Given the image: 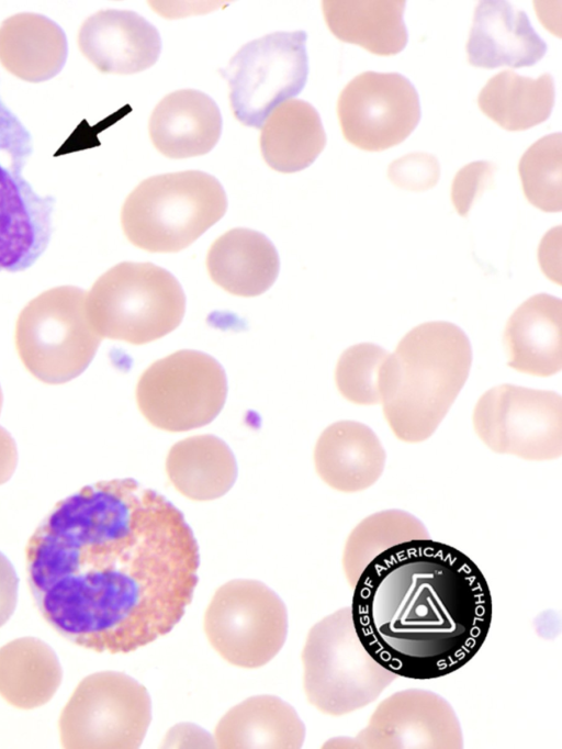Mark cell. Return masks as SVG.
I'll return each instance as SVG.
<instances>
[{
  "label": "cell",
  "mask_w": 562,
  "mask_h": 749,
  "mask_svg": "<svg viewBox=\"0 0 562 749\" xmlns=\"http://www.w3.org/2000/svg\"><path fill=\"white\" fill-rule=\"evenodd\" d=\"M503 343L507 365L520 372L549 377L562 369V301L538 293L508 318Z\"/></svg>",
  "instance_id": "18"
},
{
  "label": "cell",
  "mask_w": 562,
  "mask_h": 749,
  "mask_svg": "<svg viewBox=\"0 0 562 749\" xmlns=\"http://www.w3.org/2000/svg\"><path fill=\"white\" fill-rule=\"evenodd\" d=\"M306 33L274 32L241 46L220 72L229 87L235 118L261 127L283 101L304 88L308 75Z\"/></svg>",
  "instance_id": "12"
},
{
  "label": "cell",
  "mask_w": 562,
  "mask_h": 749,
  "mask_svg": "<svg viewBox=\"0 0 562 749\" xmlns=\"http://www.w3.org/2000/svg\"><path fill=\"white\" fill-rule=\"evenodd\" d=\"M495 165L477 160L462 167L453 178L451 200L461 216H467L473 202L492 183Z\"/></svg>",
  "instance_id": "33"
},
{
  "label": "cell",
  "mask_w": 562,
  "mask_h": 749,
  "mask_svg": "<svg viewBox=\"0 0 562 749\" xmlns=\"http://www.w3.org/2000/svg\"><path fill=\"white\" fill-rule=\"evenodd\" d=\"M204 630L222 658L243 668L269 662L288 633L283 601L257 580L235 579L214 593L204 615Z\"/></svg>",
  "instance_id": "11"
},
{
  "label": "cell",
  "mask_w": 562,
  "mask_h": 749,
  "mask_svg": "<svg viewBox=\"0 0 562 749\" xmlns=\"http://www.w3.org/2000/svg\"><path fill=\"white\" fill-rule=\"evenodd\" d=\"M173 487L195 501H210L229 491L237 478V462L228 445L206 434L176 443L166 459Z\"/></svg>",
  "instance_id": "25"
},
{
  "label": "cell",
  "mask_w": 562,
  "mask_h": 749,
  "mask_svg": "<svg viewBox=\"0 0 562 749\" xmlns=\"http://www.w3.org/2000/svg\"><path fill=\"white\" fill-rule=\"evenodd\" d=\"M351 619L368 653L396 677L431 680L467 664L484 644L492 596L477 566L429 538L396 544L360 572Z\"/></svg>",
  "instance_id": "2"
},
{
  "label": "cell",
  "mask_w": 562,
  "mask_h": 749,
  "mask_svg": "<svg viewBox=\"0 0 562 749\" xmlns=\"http://www.w3.org/2000/svg\"><path fill=\"white\" fill-rule=\"evenodd\" d=\"M87 292L75 286L52 288L30 301L15 327V345L25 368L38 380L59 384L81 374L102 337L86 309Z\"/></svg>",
  "instance_id": "7"
},
{
  "label": "cell",
  "mask_w": 562,
  "mask_h": 749,
  "mask_svg": "<svg viewBox=\"0 0 562 749\" xmlns=\"http://www.w3.org/2000/svg\"><path fill=\"white\" fill-rule=\"evenodd\" d=\"M151 720L144 685L116 671L86 677L59 719L65 748H138Z\"/></svg>",
  "instance_id": "10"
},
{
  "label": "cell",
  "mask_w": 562,
  "mask_h": 749,
  "mask_svg": "<svg viewBox=\"0 0 562 749\" xmlns=\"http://www.w3.org/2000/svg\"><path fill=\"white\" fill-rule=\"evenodd\" d=\"M206 266L217 286L232 294L248 298L266 292L274 283L280 259L273 243L265 234L237 227L212 244Z\"/></svg>",
  "instance_id": "22"
},
{
  "label": "cell",
  "mask_w": 562,
  "mask_h": 749,
  "mask_svg": "<svg viewBox=\"0 0 562 749\" xmlns=\"http://www.w3.org/2000/svg\"><path fill=\"white\" fill-rule=\"evenodd\" d=\"M213 736L220 748H300L305 727L289 703L263 694L232 707Z\"/></svg>",
  "instance_id": "23"
},
{
  "label": "cell",
  "mask_w": 562,
  "mask_h": 749,
  "mask_svg": "<svg viewBox=\"0 0 562 749\" xmlns=\"http://www.w3.org/2000/svg\"><path fill=\"white\" fill-rule=\"evenodd\" d=\"M18 462L16 445L12 436L0 426V484L13 474Z\"/></svg>",
  "instance_id": "36"
},
{
  "label": "cell",
  "mask_w": 562,
  "mask_h": 749,
  "mask_svg": "<svg viewBox=\"0 0 562 749\" xmlns=\"http://www.w3.org/2000/svg\"><path fill=\"white\" fill-rule=\"evenodd\" d=\"M337 114L349 143L379 152L402 143L422 113L418 93L405 76L364 71L340 92Z\"/></svg>",
  "instance_id": "14"
},
{
  "label": "cell",
  "mask_w": 562,
  "mask_h": 749,
  "mask_svg": "<svg viewBox=\"0 0 562 749\" xmlns=\"http://www.w3.org/2000/svg\"><path fill=\"white\" fill-rule=\"evenodd\" d=\"M327 744L356 748H461L462 736L453 709L442 697L424 690H406L384 700L357 737Z\"/></svg>",
  "instance_id": "15"
},
{
  "label": "cell",
  "mask_w": 562,
  "mask_h": 749,
  "mask_svg": "<svg viewBox=\"0 0 562 749\" xmlns=\"http://www.w3.org/2000/svg\"><path fill=\"white\" fill-rule=\"evenodd\" d=\"M389 351L372 343L356 344L339 357L336 385L348 401L360 405L381 403L380 374Z\"/></svg>",
  "instance_id": "31"
},
{
  "label": "cell",
  "mask_w": 562,
  "mask_h": 749,
  "mask_svg": "<svg viewBox=\"0 0 562 749\" xmlns=\"http://www.w3.org/2000/svg\"><path fill=\"white\" fill-rule=\"evenodd\" d=\"M227 396V378L212 356L193 349L178 350L153 362L140 376L136 401L155 427L187 432L210 424Z\"/></svg>",
  "instance_id": "9"
},
{
  "label": "cell",
  "mask_w": 562,
  "mask_h": 749,
  "mask_svg": "<svg viewBox=\"0 0 562 749\" xmlns=\"http://www.w3.org/2000/svg\"><path fill=\"white\" fill-rule=\"evenodd\" d=\"M227 210L221 182L200 170L157 175L143 180L126 198L121 223L127 239L151 253L187 248Z\"/></svg>",
  "instance_id": "4"
},
{
  "label": "cell",
  "mask_w": 562,
  "mask_h": 749,
  "mask_svg": "<svg viewBox=\"0 0 562 749\" xmlns=\"http://www.w3.org/2000/svg\"><path fill=\"white\" fill-rule=\"evenodd\" d=\"M32 153L31 133L0 97V272L27 269L50 241L55 199L23 175Z\"/></svg>",
  "instance_id": "8"
},
{
  "label": "cell",
  "mask_w": 562,
  "mask_h": 749,
  "mask_svg": "<svg viewBox=\"0 0 562 749\" xmlns=\"http://www.w3.org/2000/svg\"><path fill=\"white\" fill-rule=\"evenodd\" d=\"M472 418L479 438L495 452L527 460L562 454V398L554 391L501 384L481 395Z\"/></svg>",
  "instance_id": "13"
},
{
  "label": "cell",
  "mask_w": 562,
  "mask_h": 749,
  "mask_svg": "<svg viewBox=\"0 0 562 749\" xmlns=\"http://www.w3.org/2000/svg\"><path fill=\"white\" fill-rule=\"evenodd\" d=\"M165 748H214V736L191 723H180L171 727L162 740Z\"/></svg>",
  "instance_id": "34"
},
{
  "label": "cell",
  "mask_w": 562,
  "mask_h": 749,
  "mask_svg": "<svg viewBox=\"0 0 562 749\" xmlns=\"http://www.w3.org/2000/svg\"><path fill=\"white\" fill-rule=\"evenodd\" d=\"M429 538L423 523L407 512L389 510L364 518L349 535L344 569L351 585L364 567L385 549L411 539Z\"/></svg>",
  "instance_id": "29"
},
{
  "label": "cell",
  "mask_w": 562,
  "mask_h": 749,
  "mask_svg": "<svg viewBox=\"0 0 562 749\" xmlns=\"http://www.w3.org/2000/svg\"><path fill=\"white\" fill-rule=\"evenodd\" d=\"M387 177L393 185L401 189L425 191L438 182L440 165L431 154L411 153L390 164Z\"/></svg>",
  "instance_id": "32"
},
{
  "label": "cell",
  "mask_w": 562,
  "mask_h": 749,
  "mask_svg": "<svg viewBox=\"0 0 562 749\" xmlns=\"http://www.w3.org/2000/svg\"><path fill=\"white\" fill-rule=\"evenodd\" d=\"M67 57L65 31L44 14L16 13L0 24V64L16 78L49 80L63 70Z\"/></svg>",
  "instance_id": "21"
},
{
  "label": "cell",
  "mask_w": 562,
  "mask_h": 749,
  "mask_svg": "<svg viewBox=\"0 0 562 749\" xmlns=\"http://www.w3.org/2000/svg\"><path fill=\"white\" fill-rule=\"evenodd\" d=\"M330 32L375 55H395L408 41L403 0H326L322 2Z\"/></svg>",
  "instance_id": "24"
},
{
  "label": "cell",
  "mask_w": 562,
  "mask_h": 749,
  "mask_svg": "<svg viewBox=\"0 0 562 749\" xmlns=\"http://www.w3.org/2000/svg\"><path fill=\"white\" fill-rule=\"evenodd\" d=\"M472 365L467 334L446 321L412 328L389 354L380 374L384 417L393 434L419 443L437 429L463 388Z\"/></svg>",
  "instance_id": "3"
},
{
  "label": "cell",
  "mask_w": 562,
  "mask_h": 749,
  "mask_svg": "<svg viewBox=\"0 0 562 749\" xmlns=\"http://www.w3.org/2000/svg\"><path fill=\"white\" fill-rule=\"evenodd\" d=\"M61 678L55 651L38 638H18L0 648V695L15 707L31 709L46 704Z\"/></svg>",
  "instance_id": "27"
},
{
  "label": "cell",
  "mask_w": 562,
  "mask_h": 749,
  "mask_svg": "<svg viewBox=\"0 0 562 749\" xmlns=\"http://www.w3.org/2000/svg\"><path fill=\"white\" fill-rule=\"evenodd\" d=\"M44 619L69 641L125 653L169 633L191 602L199 547L182 513L133 479L58 502L26 547Z\"/></svg>",
  "instance_id": "1"
},
{
  "label": "cell",
  "mask_w": 562,
  "mask_h": 749,
  "mask_svg": "<svg viewBox=\"0 0 562 749\" xmlns=\"http://www.w3.org/2000/svg\"><path fill=\"white\" fill-rule=\"evenodd\" d=\"M154 146L169 158L209 153L222 133V115L215 101L195 89H181L162 98L149 119Z\"/></svg>",
  "instance_id": "19"
},
{
  "label": "cell",
  "mask_w": 562,
  "mask_h": 749,
  "mask_svg": "<svg viewBox=\"0 0 562 749\" xmlns=\"http://www.w3.org/2000/svg\"><path fill=\"white\" fill-rule=\"evenodd\" d=\"M385 459V450L375 433L356 421L330 424L314 449L317 474L341 492H358L371 487L381 477Z\"/></svg>",
  "instance_id": "20"
},
{
  "label": "cell",
  "mask_w": 562,
  "mask_h": 749,
  "mask_svg": "<svg viewBox=\"0 0 562 749\" xmlns=\"http://www.w3.org/2000/svg\"><path fill=\"white\" fill-rule=\"evenodd\" d=\"M546 42L531 26L525 11L505 0L480 1L467 44L468 60L482 68H519L538 63Z\"/></svg>",
  "instance_id": "17"
},
{
  "label": "cell",
  "mask_w": 562,
  "mask_h": 749,
  "mask_svg": "<svg viewBox=\"0 0 562 749\" xmlns=\"http://www.w3.org/2000/svg\"><path fill=\"white\" fill-rule=\"evenodd\" d=\"M86 309L102 338L143 345L180 325L186 294L167 269L151 262L123 261L93 283L86 297Z\"/></svg>",
  "instance_id": "5"
},
{
  "label": "cell",
  "mask_w": 562,
  "mask_h": 749,
  "mask_svg": "<svg viewBox=\"0 0 562 749\" xmlns=\"http://www.w3.org/2000/svg\"><path fill=\"white\" fill-rule=\"evenodd\" d=\"M519 176L527 200L544 212L562 210V134L546 135L521 156Z\"/></svg>",
  "instance_id": "30"
},
{
  "label": "cell",
  "mask_w": 562,
  "mask_h": 749,
  "mask_svg": "<svg viewBox=\"0 0 562 749\" xmlns=\"http://www.w3.org/2000/svg\"><path fill=\"white\" fill-rule=\"evenodd\" d=\"M326 144V133L317 110L300 99L280 104L269 115L260 134L266 163L280 172L307 168Z\"/></svg>",
  "instance_id": "26"
},
{
  "label": "cell",
  "mask_w": 562,
  "mask_h": 749,
  "mask_svg": "<svg viewBox=\"0 0 562 749\" xmlns=\"http://www.w3.org/2000/svg\"><path fill=\"white\" fill-rule=\"evenodd\" d=\"M302 659L308 702L333 716L364 707L396 679L361 645L350 606L326 616L311 628Z\"/></svg>",
  "instance_id": "6"
},
{
  "label": "cell",
  "mask_w": 562,
  "mask_h": 749,
  "mask_svg": "<svg viewBox=\"0 0 562 749\" xmlns=\"http://www.w3.org/2000/svg\"><path fill=\"white\" fill-rule=\"evenodd\" d=\"M82 55L100 71L130 75L153 66L161 52L158 30L131 10H100L78 32Z\"/></svg>",
  "instance_id": "16"
},
{
  "label": "cell",
  "mask_w": 562,
  "mask_h": 749,
  "mask_svg": "<svg viewBox=\"0 0 562 749\" xmlns=\"http://www.w3.org/2000/svg\"><path fill=\"white\" fill-rule=\"evenodd\" d=\"M19 579L9 559L0 552V627L12 616L18 601Z\"/></svg>",
  "instance_id": "35"
},
{
  "label": "cell",
  "mask_w": 562,
  "mask_h": 749,
  "mask_svg": "<svg viewBox=\"0 0 562 749\" xmlns=\"http://www.w3.org/2000/svg\"><path fill=\"white\" fill-rule=\"evenodd\" d=\"M1 406H2V392H1V388H0V412H1Z\"/></svg>",
  "instance_id": "37"
},
{
  "label": "cell",
  "mask_w": 562,
  "mask_h": 749,
  "mask_svg": "<svg viewBox=\"0 0 562 749\" xmlns=\"http://www.w3.org/2000/svg\"><path fill=\"white\" fill-rule=\"evenodd\" d=\"M555 98L550 74L532 79L504 70L492 77L480 91L482 112L508 131H524L544 122Z\"/></svg>",
  "instance_id": "28"
}]
</instances>
